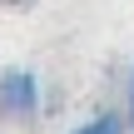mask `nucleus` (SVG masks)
Masks as SVG:
<instances>
[{
	"label": "nucleus",
	"instance_id": "1",
	"mask_svg": "<svg viewBox=\"0 0 134 134\" xmlns=\"http://www.w3.org/2000/svg\"><path fill=\"white\" fill-rule=\"evenodd\" d=\"M40 119H45V85H40V75L25 70V65L0 70V129L25 134Z\"/></svg>",
	"mask_w": 134,
	"mask_h": 134
},
{
	"label": "nucleus",
	"instance_id": "2",
	"mask_svg": "<svg viewBox=\"0 0 134 134\" xmlns=\"http://www.w3.org/2000/svg\"><path fill=\"white\" fill-rule=\"evenodd\" d=\"M70 134H134V129H129V114L124 109H94L90 119H80Z\"/></svg>",
	"mask_w": 134,
	"mask_h": 134
},
{
	"label": "nucleus",
	"instance_id": "3",
	"mask_svg": "<svg viewBox=\"0 0 134 134\" xmlns=\"http://www.w3.org/2000/svg\"><path fill=\"white\" fill-rule=\"evenodd\" d=\"M124 114H129V129H134V70H129V85H124Z\"/></svg>",
	"mask_w": 134,
	"mask_h": 134
}]
</instances>
